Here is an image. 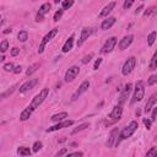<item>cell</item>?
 I'll use <instances>...</instances> for the list:
<instances>
[{"mask_svg": "<svg viewBox=\"0 0 157 157\" xmlns=\"http://www.w3.org/2000/svg\"><path fill=\"white\" fill-rule=\"evenodd\" d=\"M3 69L5 70V71H14L15 70V67H14V64L12 63H6V64H5L4 66H3Z\"/></svg>", "mask_w": 157, "mask_h": 157, "instance_id": "cell-33", "label": "cell"}, {"mask_svg": "<svg viewBox=\"0 0 157 157\" xmlns=\"http://www.w3.org/2000/svg\"><path fill=\"white\" fill-rule=\"evenodd\" d=\"M72 44H74V36H70V38L65 42V44L63 45V52L64 53H67L72 49Z\"/></svg>", "mask_w": 157, "mask_h": 157, "instance_id": "cell-20", "label": "cell"}, {"mask_svg": "<svg viewBox=\"0 0 157 157\" xmlns=\"http://www.w3.org/2000/svg\"><path fill=\"white\" fill-rule=\"evenodd\" d=\"M88 87H90V82H88V80H86V81H83L81 85H80V87H78V90L72 95V97H71V101H76V99L80 97L82 93H85L87 90H88Z\"/></svg>", "mask_w": 157, "mask_h": 157, "instance_id": "cell-11", "label": "cell"}, {"mask_svg": "<svg viewBox=\"0 0 157 157\" xmlns=\"http://www.w3.org/2000/svg\"><path fill=\"white\" fill-rule=\"evenodd\" d=\"M32 109H31L30 107H27L26 109H23L22 112H21V114H20V119L22 120V122H25V120H27L30 117H31V114H32Z\"/></svg>", "mask_w": 157, "mask_h": 157, "instance_id": "cell-22", "label": "cell"}, {"mask_svg": "<svg viewBox=\"0 0 157 157\" xmlns=\"http://www.w3.org/2000/svg\"><path fill=\"white\" fill-rule=\"evenodd\" d=\"M157 102V93H154V95H151L150 96V98H149V101H147V103L145 104V113H149V112H151V109H152V107H154V104Z\"/></svg>", "mask_w": 157, "mask_h": 157, "instance_id": "cell-16", "label": "cell"}, {"mask_svg": "<svg viewBox=\"0 0 157 157\" xmlns=\"http://www.w3.org/2000/svg\"><path fill=\"white\" fill-rule=\"evenodd\" d=\"M19 53H20V49L16 48V47H14V48L11 49V55H12V56H16Z\"/></svg>", "mask_w": 157, "mask_h": 157, "instance_id": "cell-44", "label": "cell"}, {"mask_svg": "<svg viewBox=\"0 0 157 157\" xmlns=\"http://www.w3.org/2000/svg\"><path fill=\"white\" fill-rule=\"evenodd\" d=\"M83 154L81 152V151H78V152H72V154H69L66 157H82Z\"/></svg>", "mask_w": 157, "mask_h": 157, "instance_id": "cell-40", "label": "cell"}, {"mask_svg": "<svg viewBox=\"0 0 157 157\" xmlns=\"http://www.w3.org/2000/svg\"><path fill=\"white\" fill-rule=\"evenodd\" d=\"M144 95H145L144 82L143 81H138L136 85H135V91H134V96H133V99H132V103L140 102L141 99L144 98Z\"/></svg>", "mask_w": 157, "mask_h": 157, "instance_id": "cell-3", "label": "cell"}, {"mask_svg": "<svg viewBox=\"0 0 157 157\" xmlns=\"http://www.w3.org/2000/svg\"><path fill=\"white\" fill-rule=\"evenodd\" d=\"M48 95H49V90H48V88H43V90H42L38 95L32 99V102H31V104H30L28 107L32 109V111H34L36 108H38L41 104L43 103V101H44L47 97H48Z\"/></svg>", "mask_w": 157, "mask_h": 157, "instance_id": "cell-2", "label": "cell"}, {"mask_svg": "<svg viewBox=\"0 0 157 157\" xmlns=\"http://www.w3.org/2000/svg\"><path fill=\"white\" fill-rule=\"evenodd\" d=\"M146 157H157V147H152L147 151Z\"/></svg>", "mask_w": 157, "mask_h": 157, "instance_id": "cell-32", "label": "cell"}, {"mask_svg": "<svg viewBox=\"0 0 157 157\" xmlns=\"http://www.w3.org/2000/svg\"><path fill=\"white\" fill-rule=\"evenodd\" d=\"M101 63H102V59H101V58H98V59L96 60V63H95V65H93V69L97 70L98 67H99V65H101Z\"/></svg>", "mask_w": 157, "mask_h": 157, "instance_id": "cell-43", "label": "cell"}, {"mask_svg": "<svg viewBox=\"0 0 157 157\" xmlns=\"http://www.w3.org/2000/svg\"><path fill=\"white\" fill-rule=\"evenodd\" d=\"M8 33H11V30H10V28H8V30L4 31V34H8Z\"/></svg>", "mask_w": 157, "mask_h": 157, "instance_id": "cell-48", "label": "cell"}, {"mask_svg": "<svg viewBox=\"0 0 157 157\" xmlns=\"http://www.w3.org/2000/svg\"><path fill=\"white\" fill-rule=\"evenodd\" d=\"M157 82V74L156 75H152V76H150V78L147 80V83L149 85H154V83Z\"/></svg>", "mask_w": 157, "mask_h": 157, "instance_id": "cell-36", "label": "cell"}, {"mask_svg": "<svg viewBox=\"0 0 157 157\" xmlns=\"http://www.w3.org/2000/svg\"><path fill=\"white\" fill-rule=\"evenodd\" d=\"M74 124V120H64V122H60L58 123L56 125H54V127H50L47 129V133H52V132H56V130H60V129H64V128H69L71 127V125Z\"/></svg>", "mask_w": 157, "mask_h": 157, "instance_id": "cell-7", "label": "cell"}, {"mask_svg": "<svg viewBox=\"0 0 157 157\" xmlns=\"http://www.w3.org/2000/svg\"><path fill=\"white\" fill-rule=\"evenodd\" d=\"M88 127H90V123H83V124H81V125H78V127H77L76 129L72 130L71 134H72V135H75L76 133L81 132V130H85V129H86V128H88Z\"/></svg>", "mask_w": 157, "mask_h": 157, "instance_id": "cell-27", "label": "cell"}, {"mask_svg": "<svg viewBox=\"0 0 157 157\" xmlns=\"http://www.w3.org/2000/svg\"><path fill=\"white\" fill-rule=\"evenodd\" d=\"M114 23H116V17H108L107 20H104L102 22L101 28L102 30H109Z\"/></svg>", "mask_w": 157, "mask_h": 157, "instance_id": "cell-19", "label": "cell"}, {"mask_svg": "<svg viewBox=\"0 0 157 157\" xmlns=\"http://www.w3.org/2000/svg\"><path fill=\"white\" fill-rule=\"evenodd\" d=\"M92 33V30L90 27H83L81 30V36H80V39L77 41V45H82V43L85 42L86 39H88V37L91 36Z\"/></svg>", "mask_w": 157, "mask_h": 157, "instance_id": "cell-15", "label": "cell"}, {"mask_svg": "<svg viewBox=\"0 0 157 157\" xmlns=\"http://www.w3.org/2000/svg\"><path fill=\"white\" fill-rule=\"evenodd\" d=\"M39 66H41V64L39 63H36V64H33V65H31L28 69H27V71H26V75L27 76H30V75H32L33 72H36L38 69H39Z\"/></svg>", "mask_w": 157, "mask_h": 157, "instance_id": "cell-23", "label": "cell"}, {"mask_svg": "<svg viewBox=\"0 0 157 157\" xmlns=\"http://www.w3.org/2000/svg\"><path fill=\"white\" fill-rule=\"evenodd\" d=\"M58 31H59L58 28H53V30H50L49 32L43 37V39H42L41 44H39V48H38V53H39V54H42V53L44 52V47H45V44L48 43V42H50L52 39L55 37L56 33H58Z\"/></svg>", "mask_w": 157, "mask_h": 157, "instance_id": "cell-4", "label": "cell"}, {"mask_svg": "<svg viewBox=\"0 0 157 157\" xmlns=\"http://www.w3.org/2000/svg\"><path fill=\"white\" fill-rule=\"evenodd\" d=\"M133 0H129V1H128V0H127V1H125L124 3V5H123V6H124V9H129L130 6H132V5H133Z\"/></svg>", "mask_w": 157, "mask_h": 157, "instance_id": "cell-42", "label": "cell"}, {"mask_svg": "<svg viewBox=\"0 0 157 157\" xmlns=\"http://www.w3.org/2000/svg\"><path fill=\"white\" fill-rule=\"evenodd\" d=\"M155 41H156V32H151L149 34V37H147V43L149 45H152L155 43Z\"/></svg>", "mask_w": 157, "mask_h": 157, "instance_id": "cell-30", "label": "cell"}, {"mask_svg": "<svg viewBox=\"0 0 157 157\" xmlns=\"http://www.w3.org/2000/svg\"><path fill=\"white\" fill-rule=\"evenodd\" d=\"M9 48V42L6 39H4L1 43H0V50H1V53H5V52L8 50Z\"/></svg>", "mask_w": 157, "mask_h": 157, "instance_id": "cell-29", "label": "cell"}, {"mask_svg": "<svg viewBox=\"0 0 157 157\" xmlns=\"http://www.w3.org/2000/svg\"><path fill=\"white\" fill-rule=\"evenodd\" d=\"M15 88H16V86H12L11 88H10V90L9 91H6V92H5V93H3V95H1V98H5V97H6V96H9V95H11V93L14 92V90H15Z\"/></svg>", "mask_w": 157, "mask_h": 157, "instance_id": "cell-38", "label": "cell"}, {"mask_svg": "<svg viewBox=\"0 0 157 157\" xmlns=\"http://www.w3.org/2000/svg\"><path fill=\"white\" fill-rule=\"evenodd\" d=\"M65 118H67V113L61 112V113H58V114H54L50 119H52V122H54V123H59V122H63Z\"/></svg>", "mask_w": 157, "mask_h": 157, "instance_id": "cell-21", "label": "cell"}, {"mask_svg": "<svg viewBox=\"0 0 157 157\" xmlns=\"http://www.w3.org/2000/svg\"><path fill=\"white\" fill-rule=\"evenodd\" d=\"M154 12H157V8H155V6H152V8H150V9L146 10V11L144 12V16H150V15L154 14Z\"/></svg>", "mask_w": 157, "mask_h": 157, "instance_id": "cell-34", "label": "cell"}, {"mask_svg": "<svg viewBox=\"0 0 157 157\" xmlns=\"http://www.w3.org/2000/svg\"><path fill=\"white\" fill-rule=\"evenodd\" d=\"M63 12H64V10H63V9H61V10H58V11L55 12V15H54V21H55V22L60 20V17L63 16Z\"/></svg>", "mask_w": 157, "mask_h": 157, "instance_id": "cell-35", "label": "cell"}, {"mask_svg": "<svg viewBox=\"0 0 157 157\" xmlns=\"http://www.w3.org/2000/svg\"><path fill=\"white\" fill-rule=\"evenodd\" d=\"M133 41H134V36L133 34L125 36V37L123 39H120V42H119V49L120 50H125L130 44L133 43Z\"/></svg>", "mask_w": 157, "mask_h": 157, "instance_id": "cell-13", "label": "cell"}, {"mask_svg": "<svg viewBox=\"0 0 157 157\" xmlns=\"http://www.w3.org/2000/svg\"><path fill=\"white\" fill-rule=\"evenodd\" d=\"M17 39L20 42H26L28 39V33L26 32V31H20L19 34H17Z\"/></svg>", "mask_w": 157, "mask_h": 157, "instance_id": "cell-26", "label": "cell"}, {"mask_svg": "<svg viewBox=\"0 0 157 157\" xmlns=\"http://www.w3.org/2000/svg\"><path fill=\"white\" fill-rule=\"evenodd\" d=\"M117 44V38L116 37H111L106 41V43L102 47V53H111V52L114 49V47Z\"/></svg>", "mask_w": 157, "mask_h": 157, "instance_id": "cell-9", "label": "cell"}, {"mask_svg": "<svg viewBox=\"0 0 157 157\" xmlns=\"http://www.w3.org/2000/svg\"><path fill=\"white\" fill-rule=\"evenodd\" d=\"M66 152H67V150H66V149H61L60 151H58V152L55 154V156H54V157H61V156H64Z\"/></svg>", "mask_w": 157, "mask_h": 157, "instance_id": "cell-39", "label": "cell"}, {"mask_svg": "<svg viewBox=\"0 0 157 157\" xmlns=\"http://www.w3.org/2000/svg\"><path fill=\"white\" fill-rule=\"evenodd\" d=\"M116 8V3L112 1V3H109L107 6H104L103 10L101 11V14H99V17H104V16H108V14L112 11V10Z\"/></svg>", "mask_w": 157, "mask_h": 157, "instance_id": "cell-17", "label": "cell"}, {"mask_svg": "<svg viewBox=\"0 0 157 157\" xmlns=\"http://www.w3.org/2000/svg\"><path fill=\"white\" fill-rule=\"evenodd\" d=\"M78 72H80V67L74 65V66H71L69 67V69L66 70L65 72V81L66 82H71V81H74L76 76L78 75Z\"/></svg>", "mask_w": 157, "mask_h": 157, "instance_id": "cell-6", "label": "cell"}, {"mask_svg": "<svg viewBox=\"0 0 157 157\" xmlns=\"http://www.w3.org/2000/svg\"><path fill=\"white\" fill-rule=\"evenodd\" d=\"M91 58H92V54H88V55H85L82 58V64H87V63H90L91 61Z\"/></svg>", "mask_w": 157, "mask_h": 157, "instance_id": "cell-37", "label": "cell"}, {"mask_svg": "<svg viewBox=\"0 0 157 157\" xmlns=\"http://www.w3.org/2000/svg\"><path fill=\"white\" fill-rule=\"evenodd\" d=\"M37 81H38L37 78H30V80H27L25 83H22V85L20 86V88H19L20 93H25V92H27L30 90H32V88L36 86Z\"/></svg>", "mask_w": 157, "mask_h": 157, "instance_id": "cell-10", "label": "cell"}, {"mask_svg": "<svg viewBox=\"0 0 157 157\" xmlns=\"http://www.w3.org/2000/svg\"><path fill=\"white\" fill-rule=\"evenodd\" d=\"M61 5H63V10H67L74 5V1H72V0H64V1L61 3Z\"/></svg>", "mask_w": 157, "mask_h": 157, "instance_id": "cell-28", "label": "cell"}, {"mask_svg": "<svg viewBox=\"0 0 157 157\" xmlns=\"http://www.w3.org/2000/svg\"><path fill=\"white\" fill-rule=\"evenodd\" d=\"M132 87H133L132 83H127V85H125V88H124V91H123L122 96H120V99H119V104H123L124 103L125 98H127V96H129L130 91H132Z\"/></svg>", "mask_w": 157, "mask_h": 157, "instance_id": "cell-18", "label": "cell"}, {"mask_svg": "<svg viewBox=\"0 0 157 157\" xmlns=\"http://www.w3.org/2000/svg\"><path fill=\"white\" fill-rule=\"evenodd\" d=\"M118 134H119V130L118 128H114L111 134H109V138H108V141H107V146L108 147H113V145L114 144H117V141H118Z\"/></svg>", "mask_w": 157, "mask_h": 157, "instance_id": "cell-14", "label": "cell"}, {"mask_svg": "<svg viewBox=\"0 0 157 157\" xmlns=\"http://www.w3.org/2000/svg\"><path fill=\"white\" fill-rule=\"evenodd\" d=\"M144 124H145L146 129H151V120H150V119L144 118Z\"/></svg>", "mask_w": 157, "mask_h": 157, "instance_id": "cell-41", "label": "cell"}, {"mask_svg": "<svg viewBox=\"0 0 157 157\" xmlns=\"http://www.w3.org/2000/svg\"><path fill=\"white\" fill-rule=\"evenodd\" d=\"M139 128V124H138V122H135V120H133L132 123H130L128 127H125L124 129H123V132L120 133V136H119V139H118V141H117V146H118V144L120 143L122 140H125V139H128V138H130L132 135L136 132V129Z\"/></svg>", "mask_w": 157, "mask_h": 157, "instance_id": "cell-1", "label": "cell"}, {"mask_svg": "<svg viewBox=\"0 0 157 157\" xmlns=\"http://www.w3.org/2000/svg\"><path fill=\"white\" fill-rule=\"evenodd\" d=\"M21 70H22V67H21V65H17L16 67H15L14 72H15V74H20V72H21Z\"/></svg>", "mask_w": 157, "mask_h": 157, "instance_id": "cell-46", "label": "cell"}, {"mask_svg": "<svg viewBox=\"0 0 157 157\" xmlns=\"http://www.w3.org/2000/svg\"><path fill=\"white\" fill-rule=\"evenodd\" d=\"M135 65H136V58H135V56H130V58L124 63L123 69H122V74H123L124 76L129 75L130 72H132V71L134 70Z\"/></svg>", "mask_w": 157, "mask_h": 157, "instance_id": "cell-5", "label": "cell"}, {"mask_svg": "<svg viewBox=\"0 0 157 157\" xmlns=\"http://www.w3.org/2000/svg\"><path fill=\"white\" fill-rule=\"evenodd\" d=\"M17 154L20 156H30L31 155V150L28 147H25V146H21L17 149Z\"/></svg>", "mask_w": 157, "mask_h": 157, "instance_id": "cell-24", "label": "cell"}, {"mask_svg": "<svg viewBox=\"0 0 157 157\" xmlns=\"http://www.w3.org/2000/svg\"><path fill=\"white\" fill-rule=\"evenodd\" d=\"M149 69H150V70H156V69H157V50L155 52L152 59H151V61H150Z\"/></svg>", "mask_w": 157, "mask_h": 157, "instance_id": "cell-25", "label": "cell"}, {"mask_svg": "<svg viewBox=\"0 0 157 157\" xmlns=\"http://www.w3.org/2000/svg\"><path fill=\"white\" fill-rule=\"evenodd\" d=\"M42 146H43V144H42L41 141H36V143L33 144V146H32V151L33 152H38V151L42 149Z\"/></svg>", "mask_w": 157, "mask_h": 157, "instance_id": "cell-31", "label": "cell"}, {"mask_svg": "<svg viewBox=\"0 0 157 157\" xmlns=\"http://www.w3.org/2000/svg\"><path fill=\"white\" fill-rule=\"evenodd\" d=\"M157 118V107L154 108V112H152V117H151V122H154V120H156Z\"/></svg>", "mask_w": 157, "mask_h": 157, "instance_id": "cell-45", "label": "cell"}, {"mask_svg": "<svg viewBox=\"0 0 157 157\" xmlns=\"http://www.w3.org/2000/svg\"><path fill=\"white\" fill-rule=\"evenodd\" d=\"M50 8H52V5L49 3H44L43 5H42V6L39 8V11L37 14V16H36V21H37V22H39V21H43L44 15L48 14L50 11Z\"/></svg>", "mask_w": 157, "mask_h": 157, "instance_id": "cell-8", "label": "cell"}, {"mask_svg": "<svg viewBox=\"0 0 157 157\" xmlns=\"http://www.w3.org/2000/svg\"><path fill=\"white\" fill-rule=\"evenodd\" d=\"M122 114H123V107H122V104H118V106L113 108L109 118L112 119V122H118V120L122 118Z\"/></svg>", "mask_w": 157, "mask_h": 157, "instance_id": "cell-12", "label": "cell"}, {"mask_svg": "<svg viewBox=\"0 0 157 157\" xmlns=\"http://www.w3.org/2000/svg\"><path fill=\"white\" fill-rule=\"evenodd\" d=\"M143 9H144V5H140V6H139L136 10H135V14L138 15V14H139V12H140V11H141V10H143Z\"/></svg>", "mask_w": 157, "mask_h": 157, "instance_id": "cell-47", "label": "cell"}]
</instances>
